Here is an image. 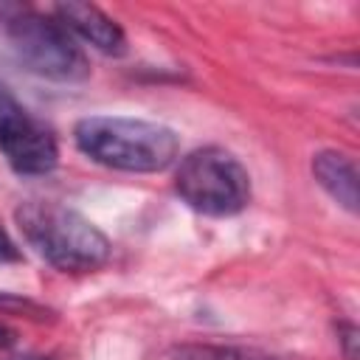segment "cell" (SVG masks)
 <instances>
[{
	"instance_id": "obj_1",
	"label": "cell",
	"mask_w": 360,
	"mask_h": 360,
	"mask_svg": "<svg viewBox=\"0 0 360 360\" xmlns=\"http://www.w3.org/2000/svg\"><path fill=\"white\" fill-rule=\"evenodd\" d=\"M76 146L96 163L118 172H163L174 163L180 141L174 129L124 115H87L73 129Z\"/></svg>"
},
{
	"instance_id": "obj_2",
	"label": "cell",
	"mask_w": 360,
	"mask_h": 360,
	"mask_svg": "<svg viewBox=\"0 0 360 360\" xmlns=\"http://www.w3.org/2000/svg\"><path fill=\"white\" fill-rule=\"evenodd\" d=\"M14 222L25 242L48 264L65 273H90L104 267L110 259V239L68 205L51 200H25L17 205Z\"/></svg>"
},
{
	"instance_id": "obj_3",
	"label": "cell",
	"mask_w": 360,
	"mask_h": 360,
	"mask_svg": "<svg viewBox=\"0 0 360 360\" xmlns=\"http://www.w3.org/2000/svg\"><path fill=\"white\" fill-rule=\"evenodd\" d=\"M183 202L208 217L239 214L250 200V177L239 158L222 146H202L186 155L174 174Z\"/></svg>"
},
{
	"instance_id": "obj_4",
	"label": "cell",
	"mask_w": 360,
	"mask_h": 360,
	"mask_svg": "<svg viewBox=\"0 0 360 360\" xmlns=\"http://www.w3.org/2000/svg\"><path fill=\"white\" fill-rule=\"evenodd\" d=\"M8 42L17 59L37 76L53 82H82L90 76L84 51L53 17L20 11L8 20Z\"/></svg>"
},
{
	"instance_id": "obj_5",
	"label": "cell",
	"mask_w": 360,
	"mask_h": 360,
	"mask_svg": "<svg viewBox=\"0 0 360 360\" xmlns=\"http://www.w3.org/2000/svg\"><path fill=\"white\" fill-rule=\"evenodd\" d=\"M0 152L6 155L8 166L25 177H39L53 172L59 160L53 132L28 112L0 138Z\"/></svg>"
},
{
	"instance_id": "obj_6",
	"label": "cell",
	"mask_w": 360,
	"mask_h": 360,
	"mask_svg": "<svg viewBox=\"0 0 360 360\" xmlns=\"http://www.w3.org/2000/svg\"><path fill=\"white\" fill-rule=\"evenodd\" d=\"M53 11H56V20L68 31H73L76 37L90 42L96 51H101L107 56H124L127 53V37H124L121 25L112 17H107L98 6H93V3H59Z\"/></svg>"
},
{
	"instance_id": "obj_7",
	"label": "cell",
	"mask_w": 360,
	"mask_h": 360,
	"mask_svg": "<svg viewBox=\"0 0 360 360\" xmlns=\"http://www.w3.org/2000/svg\"><path fill=\"white\" fill-rule=\"evenodd\" d=\"M312 174L318 186L349 214H357V166L349 155L323 149L312 158Z\"/></svg>"
},
{
	"instance_id": "obj_8",
	"label": "cell",
	"mask_w": 360,
	"mask_h": 360,
	"mask_svg": "<svg viewBox=\"0 0 360 360\" xmlns=\"http://www.w3.org/2000/svg\"><path fill=\"white\" fill-rule=\"evenodd\" d=\"M169 360H281V357L239 343H183L169 352Z\"/></svg>"
},
{
	"instance_id": "obj_9",
	"label": "cell",
	"mask_w": 360,
	"mask_h": 360,
	"mask_svg": "<svg viewBox=\"0 0 360 360\" xmlns=\"http://www.w3.org/2000/svg\"><path fill=\"white\" fill-rule=\"evenodd\" d=\"M22 115H25L22 104L8 93V87L0 84V138H3V135H6Z\"/></svg>"
},
{
	"instance_id": "obj_10",
	"label": "cell",
	"mask_w": 360,
	"mask_h": 360,
	"mask_svg": "<svg viewBox=\"0 0 360 360\" xmlns=\"http://www.w3.org/2000/svg\"><path fill=\"white\" fill-rule=\"evenodd\" d=\"M338 335H340L346 360H357V326L354 323H340V332Z\"/></svg>"
},
{
	"instance_id": "obj_11",
	"label": "cell",
	"mask_w": 360,
	"mask_h": 360,
	"mask_svg": "<svg viewBox=\"0 0 360 360\" xmlns=\"http://www.w3.org/2000/svg\"><path fill=\"white\" fill-rule=\"evenodd\" d=\"M0 262H20V248L8 236V231L0 225Z\"/></svg>"
},
{
	"instance_id": "obj_12",
	"label": "cell",
	"mask_w": 360,
	"mask_h": 360,
	"mask_svg": "<svg viewBox=\"0 0 360 360\" xmlns=\"http://www.w3.org/2000/svg\"><path fill=\"white\" fill-rule=\"evenodd\" d=\"M11 343H14V332L0 326V346H11Z\"/></svg>"
},
{
	"instance_id": "obj_13",
	"label": "cell",
	"mask_w": 360,
	"mask_h": 360,
	"mask_svg": "<svg viewBox=\"0 0 360 360\" xmlns=\"http://www.w3.org/2000/svg\"><path fill=\"white\" fill-rule=\"evenodd\" d=\"M8 360H53V357H45V354H20V357H8Z\"/></svg>"
}]
</instances>
